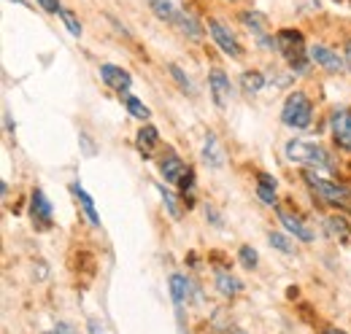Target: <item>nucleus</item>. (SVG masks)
I'll return each instance as SVG.
<instances>
[{
	"label": "nucleus",
	"mask_w": 351,
	"mask_h": 334,
	"mask_svg": "<svg viewBox=\"0 0 351 334\" xmlns=\"http://www.w3.org/2000/svg\"><path fill=\"white\" fill-rule=\"evenodd\" d=\"M241 289H243V286H241V281H238L235 275H230V272H224V270L217 272V292H219L221 296H235Z\"/></svg>",
	"instance_id": "nucleus-19"
},
{
	"label": "nucleus",
	"mask_w": 351,
	"mask_h": 334,
	"mask_svg": "<svg viewBox=\"0 0 351 334\" xmlns=\"http://www.w3.org/2000/svg\"><path fill=\"white\" fill-rule=\"evenodd\" d=\"M54 334H76V329H73L68 321H60V324L54 326Z\"/></svg>",
	"instance_id": "nucleus-32"
},
{
	"label": "nucleus",
	"mask_w": 351,
	"mask_h": 334,
	"mask_svg": "<svg viewBox=\"0 0 351 334\" xmlns=\"http://www.w3.org/2000/svg\"><path fill=\"white\" fill-rule=\"evenodd\" d=\"M149 5H152V11H154L160 19L171 22V25H176L178 16L184 14V8L178 5V0H149Z\"/></svg>",
	"instance_id": "nucleus-15"
},
{
	"label": "nucleus",
	"mask_w": 351,
	"mask_h": 334,
	"mask_svg": "<svg viewBox=\"0 0 351 334\" xmlns=\"http://www.w3.org/2000/svg\"><path fill=\"white\" fill-rule=\"evenodd\" d=\"M208 33H211V38L217 41V46H219L227 57H232V60H241V57H243V49H241V43L235 38V33H232L224 22L208 19Z\"/></svg>",
	"instance_id": "nucleus-6"
},
{
	"label": "nucleus",
	"mask_w": 351,
	"mask_h": 334,
	"mask_svg": "<svg viewBox=\"0 0 351 334\" xmlns=\"http://www.w3.org/2000/svg\"><path fill=\"white\" fill-rule=\"evenodd\" d=\"M73 194L79 197V203H82V208H84V213H87L89 224L92 227H100V213L95 210V203H92V197H89L87 192L79 186V183H73Z\"/></svg>",
	"instance_id": "nucleus-21"
},
{
	"label": "nucleus",
	"mask_w": 351,
	"mask_h": 334,
	"mask_svg": "<svg viewBox=\"0 0 351 334\" xmlns=\"http://www.w3.org/2000/svg\"><path fill=\"white\" fill-rule=\"evenodd\" d=\"M192 283H189V278L186 275H171V296H173L176 307H181L184 302H189V296H192Z\"/></svg>",
	"instance_id": "nucleus-16"
},
{
	"label": "nucleus",
	"mask_w": 351,
	"mask_h": 334,
	"mask_svg": "<svg viewBox=\"0 0 351 334\" xmlns=\"http://www.w3.org/2000/svg\"><path fill=\"white\" fill-rule=\"evenodd\" d=\"M160 172L165 175L168 183H176L178 189H186V192H189V189L195 186V175H192V170L184 165L173 151H168V154L160 159Z\"/></svg>",
	"instance_id": "nucleus-4"
},
{
	"label": "nucleus",
	"mask_w": 351,
	"mask_h": 334,
	"mask_svg": "<svg viewBox=\"0 0 351 334\" xmlns=\"http://www.w3.org/2000/svg\"><path fill=\"white\" fill-rule=\"evenodd\" d=\"M41 3V8L44 11H49V14H60L62 8H60V0H38Z\"/></svg>",
	"instance_id": "nucleus-31"
},
{
	"label": "nucleus",
	"mask_w": 351,
	"mask_h": 334,
	"mask_svg": "<svg viewBox=\"0 0 351 334\" xmlns=\"http://www.w3.org/2000/svg\"><path fill=\"white\" fill-rule=\"evenodd\" d=\"M238 256H241V261H243V267H246V270H254V267H257V261H260L257 250L252 248V246H241Z\"/></svg>",
	"instance_id": "nucleus-27"
},
{
	"label": "nucleus",
	"mask_w": 351,
	"mask_h": 334,
	"mask_svg": "<svg viewBox=\"0 0 351 334\" xmlns=\"http://www.w3.org/2000/svg\"><path fill=\"white\" fill-rule=\"evenodd\" d=\"M343 62H346V68L351 70V41L346 43V49H343Z\"/></svg>",
	"instance_id": "nucleus-34"
},
{
	"label": "nucleus",
	"mask_w": 351,
	"mask_h": 334,
	"mask_svg": "<svg viewBox=\"0 0 351 334\" xmlns=\"http://www.w3.org/2000/svg\"><path fill=\"white\" fill-rule=\"evenodd\" d=\"M30 213H33V221L36 224H41V229H49V224H51V205H49V200L44 197V192H33V197H30Z\"/></svg>",
	"instance_id": "nucleus-13"
},
{
	"label": "nucleus",
	"mask_w": 351,
	"mask_h": 334,
	"mask_svg": "<svg viewBox=\"0 0 351 334\" xmlns=\"http://www.w3.org/2000/svg\"><path fill=\"white\" fill-rule=\"evenodd\" d=\"M176 27L181 30V36H186V38H192V41H200V38H203V27L197 25V19H195L189 11H184V14L178 16Z\"/></svg>",
	"instance_id": "nucleus-17"
},
{
	"label": "nucleus",
	"mask_w": 351,
	"mask_h": 334,
	"mask_svg": "<svg viewBox=\"0 0 351 334\" xmlns=\"http://www.w3.org/2000/svg\"><path fill=\"white\" fill-rule=\"evenodd\" d=\"M278 218H281V224L287 227V232H289V235H295L298 240H303V243H311V240H313V232L308 229L306 221H303L300 216L289 213L287 208H278Z\"/></svg>",
	"instance_id": "nucleus-12"
},
{
	"label": "nucleus",
	"mask_w": 351,
	"mask_h": 334,
	"mask_svg": "<svg viewBox=\"0 0 351 334\" xmlns=\"http://www.w3.org/2000/svg\"><path fill=\"white\" fill-rule=\"evenodd\" d=\"M208 86H211V94H214V103L224 108L227 103H230V97H232V86H230V79H227V73L219 70V68H214L211 73H208Z\"/></svg>",
	"instance_id": "nucleus-10"
},
{
	"label": "nucleus",
	"mask_w": 351,
	"mask_h": 334,
	"mask_svg": "<svg viewBox=\"0 0 351 334\" xmlns=\"http://www.w3.org/2000/svg\"><path fill=\"white\" fill-rule=\"evenodd\" d=\"M276 43H278V51L284 54V60L292 65L295 73H306L308 70V51H306V38L300 30H281L276 36Z\"/></svg>",
	"instance_id": "nucleus-2"
},
{
	"label": "nucleus",
	"mask_w": 351,
	"mask_h": 334,
	"mask_svg": "<svg viewBox=\"0 0 351 334\" xmlns=\"http://www.w3.org/2000/svg\"><path fill=\"white\" fill-rule=\"evenodd\" d=\"M241 22L252 30V36L257 38V43H260L263 49H278L276 38L267 33V19H265L260 11H243V14H241Z\"/></svg>",
	"instance_id": "nucleus-7"
},
{
	"label": "nucleus",
	"mask_w": 351,
	"mask_h": 334,
	"mask_svg": "<svg viewBox=\"0 0 351 334\" xmlns=\"http://www.w3.org/2000/svg\"><path fill=\"white\" fill-rule=\"evenodd\" d=\"M100 79L103 84H108L111 89H117L119 94H128L132 86V76L125 70V68H119V65H100Z\"/></svg>",
	"instance_id": "nucleus-9"
},
{
	"label": "nucleus",
	"mask_w": 351,
	"mask_h": 334,
	"mask_svg": "<svg viewBox=\"0 0 351 334\" xmlns=\"http://www.w3.org/2000/svg\"><path fill=\"white\" fill-rule=\"evenodd\" d=\"M157 192L162 194V203H165V208H168V213L173 216V218H181V203H178V197H176L171 189H165L162 183H157Z\"/></svg>",
	"instance_id": "nucleus-23"
},
{
	"label": "nucleus",
	"mask_w": 351,
	"mask_h": 334,
	"mask_svg": "<svg viewBox=\"0 0 351 334\" xmlns=\"http://www.w3.org/2000/svg\"><path fill=\"white\" fill-rule=\"evenodd\" d=\"M241 86H243L246 94H257V92L265 86V76L263 73H257V70H246V73L241 76Z\"/></svg>",
	"instance_id": "nucleus-22"
},
{
	"label": "nucleus",
	"mask_w": 351,
	"mask_h": 334,
	"mask_svg": "<svg viewBox=\"0 0 351 334\" xmlns=\"http://www.w3.org/2000/svg\"><path fill=\"white\" fill-rule=\"evenodd\" d=\"M324 334H349V332H343V329H327Z\"/></svg>",
	"instance_id": "nucleus-35"
},
{
	"label": "nucleus",
	"mask_w": 351,
	"mask_h": 334,
	"mask_svg": "<svg viewBox=\"0 0 351 334\" xmlns=\"http://www.w3.org/2000/svg\"><path fill=\"white\" fill-rule=\"evenodd\" d=\"M157 143H160V132H157L152 125H146L141 132H138V149H141L146 157H149V154L157 149Z\"/></svg>",
	"instance_id": "nucleus-20"
},
{
	"label": "nucleus",
	"mask_w": 351,
	"mask_h": 334,
	"mask_svg": "<svg viewBox=\"0 0 351 334\" xmlns=\"http://www.w3.org/2000/svg\"><path fill=\"white\" fill-rule=\"evenodd\" d=\"M311 116H313V108L306 92H292L281 108V122L292 129H306L311 127Z\"/></svg>",
	"instance_id": "nucleus-3"
},
{
	"label": "nucleus",
	"mask_w": 351,
	"mask_h": 334,
	"mask_svg": "<svg viewBox=\"0 0 351 334\" xmlns=\"http://www.w3.org/2000/svg\"><path fill=\"white\" fill-rule=\"evenodd\" d=\"M125 105H128V111H130L132 116H135V119H141V122H146V119L152 116V111H149V108H146V105H143L138 97H132L130 92L125 94Z\"/></svg>",
	"instance_id": "nucleus-24"
},
{
	"label": "nucleus",
	"mask_w": 351,
	"mask_h": 334,
	"mask_svg": "<svg viewBox=\"0 0 351 334\" xmlns=\"http://www.w3.org/2000/svg\"><path fill=\"white\" fill-rule=\"evenodd\" d=\"M257 197L263 200L265 205H276V178L260 172V183H257Z\"/></svg>",
	"instance_id": "nucleus-18"
},
{
	"label": "nucleus",
	"mask_w": 351,
	"mask_h": 334,
	"mask_svg": "<svg viewBox=\"0 0 351 334\" xmlns=\"http://www.w3.org/2000/svg\"><path fill=\"white\" fill-rule=\"evenodd\" d=\"M230 3H235V0H230Z\"/></svg>",
	"instance_id": "nucleus-37"
},
{
	"label": "nucleus",
	"mask_w": 351,
	"mask_h": 334,
	"mask_svg": "<svg viewBox=\"0 0 351 334\" xmlns=\"http://www.w3.org/2000/svg\"><path fill=\"white\" fill-rule=\"evenodd\" d=\"M289 162H298L303 167H316V170H335L332 157L327 154V149H322L319 143H308V140H289L284 149Z\"/></svg>",
	"instance_id": "nucleus-1"
},
{
	"label": "nucleus",
	"mask_w": 351,
	"mask_h": 334,
	"mask_svg": "<svg viewBox=\"0 0 351 334\" xmlns=\"http://www.w3.org/2000/svg\"><path fill=\"white\" fill-rule=\"evenodd\" d=\"M60 16H62V22H65V27H68V33L79 38V36H82V25H79V19L73 16V11H68V8H62V11H60Z\"/></svg>",
	"instance_id": "nucleus-26"
},
{
	"label": "nucleus",
	"mask_w": 351,
	"mask_h": 334,
	"mask_svg": "<svg viewBox=\"0 0 351 334\" xmlns=\"http://www.w3.org/2000/svg\"><path fill=\"white\" fill-rule=\"evenodd\" d=\"M14 3H22V0H14Z\"/></svg>",
	"instance_id": "nucleus-36"
},
{
	"label": "nucleus",
	"mask_w": 351,
	"mask_h": 334,
	"mask_svg": "<svg viewBox=\"0 0 351 334\" xmlns=\"http://www.w3.org/2000/svg\"><path fill=\"white\" fill-rule=\"evenodd\" d=\"M203 162L208 167H214V170L224 165V151H221L219 138H217L214 132L206 135V143H203Z\"/></svg>",
	"instance_id": "nucleus-14"
},
{
	"label": "nucleus",
	"mask_w": 351,
	"mask_h": 334,
	"mask_svg": "<svg viewBox=\"0 0 351 334\" xmlns=\"http://www.w3.org/2000/svg\"><path fill=\"white\" fill-rule=\"evenodd\" d=\"M270 246H276L281 253H292V243L284 235H278V232H270Z\"/></svg>",
	"instance_id": "nucleus-29"
},
{
	"label": "nucleus",
	"mask_w": 351,
	"mask_h": 334,
	"mask_svg": "<svg viewBox=\"0 0 351 334\" xmlns=\"http://www.w3.org/2000/svg\"><path fill=\"white\" fill-rule=\"evenodd\" d=\"M327 227H330V232H332V235H338L341 240L349 235V224H346L343 218H338V216H332V218L327 221Z\"/></svg>",
	"instance_id": "nucleus-28"
},
{
	"label": "nucleus",
	"mask_w": 351,
	"mask_h": 334,
	"mask_svg": "<svg viewBox=\"0 0 351 334\" xmlns=\"http://www.w3.org/2000/svg\"><path fill=\"white\" fill-rule=\"evenodd\" d=\"M87 329H89V334H108L106 329H103V326H100V324H97V321H95V318H92V321L87 324Z\"/></svg>",
	"instance_id": "nucleus-33"
},
{
	"label": "nucleus",
	"mask_w": 351,
	"mask_h": 334,
	"mask_svg": "<svg viewBox=\"0 0 351 334\" xmlns=\"http://www.w3.org/2000/svg\"><path fill=\"white\" fill-rule=\"evenodd\" d=\"M308 57H311V62H316V65H322L324 70H330V73H341L343 70V57L338 54V51H332L330 46H324V43H313L311 49H308Z\"/></svg>",
	"instance_id": "nucleus-8"
},
{
	"label": "nucleus",
	"mask_w": 351,
	"mask_h": 334,
	"mask_svg": "<svg viewBox=\"0 0 351 334\" xmlns=\"http://www.w3.org/2000/svg\"><path fill=\"white\" fill-rule=\"evenodd\" d=\"M332 135H335V143L341 149L351 151V111L349 108H341L332 114Z\"/></svg>",
	"instance_id": "nucleus-11"
},
{
	"label": "nucleus",
	"mask_w": 351,
	"mask_h": 334,
	"mask_svg": "<svg viewBox=\"0 0 351 334\" xmlns=\"http://www.w3.org/2000/svg\"><path fill=\"white\" fill-rule=\"evenodd\" d=\"M303 178L308 181V186H311L322 200H327V203H343V200L351 197V192L343 183L327 181V178H322V175H316V172H303Z\"/></svg>",
	"instance_id": "nucleus-5"
},
{
	"label": "nucleus",
	"mask_w": 351,
	"mask_h": 334,
	"mask_svg": "<svg viewBox=\"0 0 351 334\" xmlns=\"http://www.w3.org/2000/svg\"><path fill=\"white\" fill-rule=\"evenodd\" d=\"M168 73L173 76V81L178 84V86H181L184 92H189V94H195V84H192V81H189V79H186V73H184V70H181L178 65H173V62H171V65H168Z\"/></svg>",
	"instance_id": "nucleus-25"
},
{
	"label": "nucleus",
	"mask_w": 351,
	"mask_h": 334,
	"mask_svg": "<svg viewBox=\"0 0 351 334\" xmlns=\"http://www.w3.org/2000/svg\"><path fill=\"white\" fill-rule=\"evenodd\" d=\"M206 218H208L211 224H217V227H221V216H219V210L214 208V205H206Z\"/></svg>",
	"instance_id": "nucleus-30"
}]
</instances>
